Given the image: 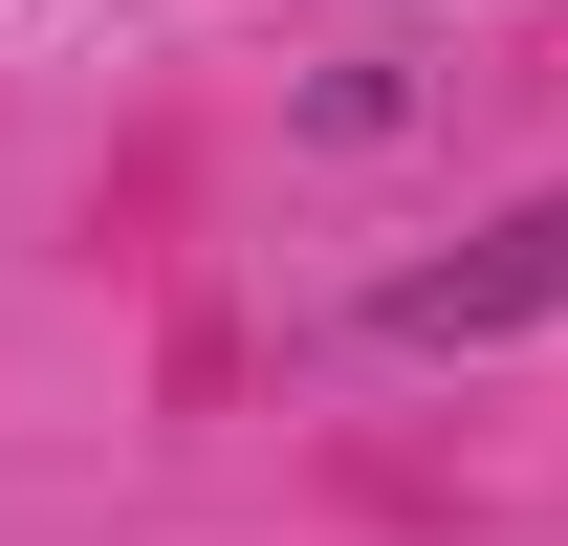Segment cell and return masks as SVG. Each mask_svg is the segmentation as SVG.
<instances>
[{"mask_svg":"<svg viewBox=\"0 0 568 546\" xmlns=\"http://www.w3.org/2000/svg\"><path fill=\"white\" fill-rule=\"evenodd\" d=\"M568 306V175L547 198H503L481 241H437V263L372 284V350H503V328H547Z\"/></svg>","mask_w":568,"mask_h":546,"instance_id":"cell-1","label":"cell"}]
</instances>
